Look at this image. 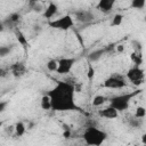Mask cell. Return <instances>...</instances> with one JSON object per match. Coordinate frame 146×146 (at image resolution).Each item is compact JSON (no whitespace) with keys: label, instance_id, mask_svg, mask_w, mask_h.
<instances>
[{"label":"cell","instance_id":"obj_1","mask_svg":"<svg viewBox=\"0 0 146 146\" xmlns=\"http://www.w3.org/2000/svg\"><path fill=\"white\" fill-rule=\"evenodd\" d=\"M75 86L66 81H58L47 94L51 100V110L56 112L79 111L75 103Z\"/></svg>","mask_w":146,"mask_h":146},{"label":"cell","instance_id":"obj_2","mask_svg":"<svg viewBox=\"0 0 146 146\" xmlns=\"http://www.w3.org/2000/svg\"><path fill=\"white\" fill-rule=\"evenodd\" d=\"M82 138L89 146H100L107 139V133L104 130L98 129L97 127L89 125L83 131Z\"/></svg>","mask_w":146,"mask_h":146},{"label":"cell","instance_id":"obj_3","mask_svg":"<svg viewBox=\"0 0 146 146\" xmlns=\"http://www.w3.org/2000/svg\"><path fill=\"white\" fill-rule=\"evenodd\" d=\"M140 92H141V90L138 89V90H135V91H131V92H127V94H121V95L114 96V97H112L110 99V105L112 107H114L116 111L123 112V111L129 108L130 102L132 100V98L136 97L137 95H139Z\"/></svg>","mask_w":146,"mask_h":146},{"label":"cell","instance_id":"obj_4","mask_svg":"<svg viewBox=\"0 0 146 146\" xmlns=\"http://www.w3.org/2000/svg\"><path fill=\"white\" fill-rule=\"evenodd\" d=\"M103 87L107 88V89H123L124 87H127V81H125V76L121 75L119 73L112 74L108 78L105 79Z\"/></svg>","mask_w":146,"mask_h":146},{"label":"cell","instance_id":"obj_5","mask_svg":"<svg viewBox=\"0 0 146 146\" xmlns=\"http://www.w3.org/2000/svg\"><path fill=\"white\" fill-rule=\"evenodd\" d=\"M48 25L55 30H60V31H67L74 25L73 17L71 15H65L63 17H59L54 21H49Z\"/></svg>","mask_w":146,"mask_h":146},{"label":"cell","instance_id":"obj_6","mask_svg":"<svg viewBox=\"0 0 146 146\" xmlns=\"http://www.w3.org/2000/svg\"><path fill=\"white\" fill-rule=\"evenodd\" d=\"M125 78H127L130 82H132L133 84L139 86V84H141V83L144 82L145 72H144L143 68H140L139 66L135 65V66H132V67H130V68L128 70L127 74H125Z\"/></svg>","mask_w":146,"mask_h":146},{"label":"cell","instance_id":"obj_7","mask_svg":"<svg viewBox=\"0 0 146 146\" xmlns=\"http://www.w3.org/2000/svg\"><path fill=\"white\" fill-rule=\"evenodd\" d=\"M75 62H76V58H74V57H64V58H60L58 60L57 73L60 74V75H65V74L70 73L71 70L73 68Z\"/></svg>","mask_w":146,"mask_h":146},{"label":"cell","instance_id":"obj_8","mask_svg":"<svg viewBox=\"0 0 146 146\" xmlns=\"http://www.w3.org/2000/svg\"><path fill=\"white\" fill-rule=\"evenodd\" d=\"M74 19L82 24H89L95 19V14L89 9H79L73 13Z\"/></svg>","mask_w":146,"mask_h":146},{"label":"cell","instance_id":"obj_9","mask_svg":"<svg viewBox=\"0 0 146 146\" xmlns=\"http://www.w3.org/2000/svg\"><path fill=\"white\" fill-rule=\"evenodd\" d=\"M21 19H22V15L19 14V13H11V14H9L3 21H2V23H3V25H6L7 27H10V29H16V25L21 22Z\"/></svg>","mask_w":146,"mask_h":146},{"label":"cell","instance_id":"obj_10","mask_svg":"<svg viewBox=\"0 0 146 146\" xmlns=\"http://www.w3.org/2000/svg\"><path fill=\"white\" fill-rule=\"evenodd\" d=\"M116 1L117 0H98V2L96 5V9H98L99 11H102L104 14H107V13L112 11Z\"/></svg>","mask_w":146,"mask_h":146},{"label":"cell","instance_id":"obj_11","mask_svg":"<svg viewBox=\"0 0 146 146\" xmlns=\"http://www.w3.org/2000/svg\"><path fill=\"white\" fill-rule=\"evenodd\" d=\"M11 74L15 76V78H22L23 75H25L26 73V66L24 63L22 62H17V63H14L10 67H9Z\"/></svg>","mask_w":146,"mask_h":146},{"label":"cell","instance_id":"obj_12","mask_svg":"<svg viewBox=\"0 0 146 146\" xmlns=\"http://www.w3.org/2000/svg\"><path fill=\"white\" fill-rule=\"evenodd\" d=\"M98 114L104 117V119H108V120H113V119H116L117 115H119V111H116L114 107H112L111 105L98 111Z\"/></svg>","mask_w":146,"mask_h":146},{"label":"cell","instance_id":"obj_13","mask_svg":"<svg viewBox=\"0 0 146 146\" xmlns=\"http://www.w3.org/2000/svg\"><path fill=\"white\" fill-rule=\"evenodd\" d=\"M57 11H58V6H57L55 2H49V3L47 5V7L44 8L43 13H42V16H43L46 19L50 21V19L57 14Z\"/></svg>","mask_w":146,"mask_h":146},{"label":"cell","instance_id":"obj_14","mask_svg":"<svg viewBox=\"0 0 146 146\" xmlns=\"http://www.w3.org/2000/svg\"><path fill=\"white\" fill-rule=\"evenodd\" d=\"M14 33H15L16 39H17V41H18V43H19L21 46H23V47H27V46H29V42H27L26 36L24 35V33H23L18 27L14 29Z\"/></svg>","mask_w":146,"mask_h":146},{"label":"cell","instance_id":"obj_15","mask_svg":"<svg viewBox=\"0 0 146 146\" xmlns=\"http://www.w3.org/2000/svg\"><path fill=\"white\" fill-rule=\"evenodd\" d=\"M105 51H106L105 49H96V50H94V51H91L89 54L88 59L90 62H97V60H99L103 57V55L105 54Z\"/></svg>","mask_w":146,"mask_h":146},{"label":"cell","instance_id":"obj_16","mask_svg":"<svg viewBox=\"0 0 146 146\" xmlns=\"http://www.w3.org/2000/svg\"><path fill=\"white\" fill-rule=\"evenodd\" d=\"M14 127H15L14 128V131H15V135L17 137H22L25 133V131H26V127H25V124H24L23 121H17Z\"/></svg>","mask_w":146,"mask_h":146},{"label":"cell","instance_id":"obj_17","mask_svg":"<svg viewBox=\"0 0 146 146\" xmlns=\"http://www.w3.org/2000/svg\"><path fill=\"white\" fill-rule=\"evenodd\" d=\"M40 106H41V108L44 110V111L51 110V100H50V97H49L48 94H46V95H43V96L41 97Z\"/></svg>","mask_w":146,"mask_h":146},{"label":"cell","instance_id":"obj_18","mask_svg":"<svg viewBox=\"0 0 146 146\" xmlns=\"http://www.w3.org/2000/svg\"><path fill=\"white\" fill-rule=\"evenodd\" d=\"M128 124H129L131 128L139 129V128H141V125H143V119L136 117V116L133 115V116L129 117V120H128Z\"/></svg>","mask_w":146,"mask_h":146},{"label":"cell","instance_id":"obj_19","mask_svg":"<svg viewBox=\"0 0 146 146\" xmlns=\"http://www.w3.org/2000/svg\"><path fill=\"white\" fill-rule=\"evenodd\" d=\"M123 18H124V16L122 14H120V13L115 14L111 21V26H120L123 22Z\"/></svg>","mask_w":146,"mask_h":146},{"label":"cell","instance_id":"obj_20","mask_svg":"<svg viewBox=\"0 0 146 146\" xmlns=\"http://www.w3.org/2000/svg\"><path fill=\"white\" fill-rule=\"evenodd\" d=\"M146 5V0H131L130 2V7L132 9H137V10H141Z\"/></svg>","mask_w":146,"mask_h":146},{"label":"cell","instance_id":"obj_21","mask_svg":"<svg viewBox=\"0 0 146 146\" xmlns=\"http://www.w3.org/2000/svg\"><path fill=\"white\" fill-rule=\"evenodd\" d=\"M46 67L50 72H57L58 68V60L57 59H49L46 64Z\"/></svg>","mask_w":146,"mask_h":146},{"label":"cell","instance_id":"obj_22","mask_svg":"<svg viewBox=\"0 0 146 146\" xmlns=\"http://www.w3.org/2000/svg\"><path fill=\"white\" fill-rule=\"evenodd\" d=\"M29 7H30V9H31L32 11H34V13H43V10H44V8H43V6L40 3V1H39V2L29 3Z\"/></svg>","mask_w":146,"mask_h":146},{"label":"cell","instance_id":"obj_23","mask_svg":"<svg viewBox=\"0 0 146 146\" xmlns=\"http://www.w3.org/2000/svg\"><path fill=\"white\" fill-rule=\"evenodd\" d=\"M130 58H131V60L133 62V64L137 65V66H139V65L143 63V57H141L140 52H136V51H133V52L130 55Z\"/></svg>","mask_w":146,"mask_h":146},{"label":"cell","instance_id":"obj_24","mask_svg":"<svg viewBox=\"0 0 146 146\" xmlns=\"http://www.w3.org/2000/svg\"><path fill=\"white\" fill-rule=\"evenodd\" d=\"M14 49V46L10 44V46H1L0 47V57L3 58L6 57L7 55H9L11 52V50Z\"/></svg>","mask_w":146,"mask_h":146},{"label":"cell","instance_id":"obj_25","mask_svg":"<svg viewBox=\"0 0 146 146\" xmlns=\"http://www.w3.org/2000/svg\"><path fill=\"white\" fill-rule=\"evenodd\" d=\"M106 102V97L103 95H97L92 99V106H100Z\"/></svg>","mask_w":146,"mask_h":146},{"label":"cell","instance_id":"obj_26","mask_svg":"<svg viewBox=\"0 0 146 146\" xmlns=\"http://www.w3.org/2000/svg\"><path fill=\"white\" fill-rule=\"evenodd\" d=\"M136 117H139V119H144L146 116V108L143 107V106H137L136 111H135V114H133Z\"/></svg>","mask_w":146,"mask_h":146},{"label":"cell","instance_id":"obj_27","mask_svg":"<svg viewBox=\"0 0 146 146\" xmlns=\"http://www.w3.org/2000/svg\"><path fill=\"white\" fill-rule=\"evenodd\" d=\"M131 44H132L133 51H136V52H140V51H141L143 46H141V43H140L139 40H132V41H131Z\"/></svg>","mask_w":146,"mask_h":146},{"label":"cell","instance_id":"obj_28","mask_svg":"<svg viewBox=\"0 0 146 146\" xmlns=\"http://www.w3.org/2000/svg\"><path fill=\"white\" fill-rule=\"evenodd\" d=\"M95 75V70H94V66L91 64H89V67H88V79L91 80Z\"/></svg>","mask_w":146,"mask_h":146},{"label":"cell","instance_id":"obj_29","mask_svg":"<svg viewBox=\"0 0 146 146\" xmlns=\"http://www.w3.org/2000/svg\"><path fill=\"white\" fill-rule=\"evenodd\" d=\"M7 104H8L7 102H1V103H0V112H3V111H5V107H6Z\"/></svg>","mask_w":146,"mask_h":146},{"label":"cell","instance_id":"obj_30","mask_svg":"<svg viewBox=\"0 0 146 146\" xmlns=\"http://www.w3.org/2000/svg\"><path fill=\"white\" fill-rule=\"evenodd\" d=\"M141 143H143V144H145V145H146V132H145V133H143V135H141Z\"/></svg>","mask_w":146,"mask_h":146},{"label":"cell","instance_id":"obj_31","mask_svg":"<svg viewBox=\"0 0 146 146\" xmlns=\"http://www.w3.org/2000/svg\"><path fill=\"white\" fill-rule=\"evenodd\" d=\"M123 49H124V47H123L122 44H120V46H117V47H116V50H117V51H120V52H121V51H123Z\"/></svg>","mask_w":146,"mask_h":146},{"label":"cell","instance_id":"obj_32","mask_svg":"<svg viewBox=\"0 0 146 146\" xmlns=\"http://www.w3.org/2000/svg\"><path fill=\"white\" fill-rule=\"evenodd\" d=\"M40 0H27V3H32V2H39Z\"/></svg>","mask_w":146,"mask_h":146},{"label":"cell","instance_id":"obj_33","mask_svg":"<svg viewBox=\"0 0 146 146\" xmlns=\"http://www.w3.org/2000/svg\"><path fill=\"white\" fill-rule=\"evenodd\" d=\"M144 22H145V23H146V15H145V16H144Z\"/></svg>","mask_w":146,"mask_h":146}]
</instances>
